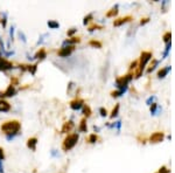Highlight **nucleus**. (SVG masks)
Instances as JSON below:
<instances>
[{
	"label": "nucleus",
	"mask_w": 175,
	"mask_h": 173,
	"mask_svg": "<svg viewBox=\"0 0 175 173\" xmlns=\"http://www.w3.org/2000/svg\"><path fill=\"white\" fill-rule=\"evenodd\" d=\"M0 130H1V132L6 135V138L8 140H12L19 133V131L21 130V123L17 121V119L6 121L1 124Z\"/></svg>",
	"instance_id": "1"
},
{
	"label": "nucleus",
	"mask_w": 175,
	"mask_h": 173,
	"mask_svg": "<svg viewBox=\"0 0 175 173\" xmlns=\"http://www.w3.org/2000/svg\"><path fill=\"white\" fill-rule=\"evenodd\" d=\"M152 53L151 52H142L141 53V55H140V58H139V62H138V67H137V71H135V74H134V77L135 78H139L141 74H142V71L145 70V67L147 62L150 61L152 58Z\"/></svg>",
	"instance_id": "2"
},
{
	"label": "nucleus",
	"mask_w": 175,
	"mask_h": 173,
	"mask_svg": "<svg viewBox=\"0 0 175 173\" xmlns=\"http://www.w3.org/2000/svg\"><path fill=\"white\" fill-rule=\"evenodd\" d=\"M78 139H80L78 133H69V135H67V137L62 142V150L64 152H68L71 149H74L76 144H77V142H78Z\"/></svg>",
	"instance_id": "3"
},
{
	"label": "nucleus",
	"mask_w": 175,
	"mask_h": 173,
	"mask_svg": "<svg viewBox=\"0 0 175 173\" xmlns=\"http://www.w3.org/2000/svg\"><path fill=\"white\" fill-rule=\"evenodd\" d=\"M133 78V74L130 73L127 75L119 76L116 78V86L119 88V90H127V84L132 81Z\"/></svg>",
	"instance_id": "4"
},
{
	"label": "nucleus",
	"mask_w": 175,
	"mask_h": 173,
	"mask_svg": "<svg viewBox=\"0 0 175 173\" xmlns=\"http://www.w3.org/2000/svg\"><path fill=\"white\" fill-rule=\"evenodd\" d=\"M14 68V64L13 62L8 61L7 58L0 56V71H7V70H11Z\"/></svg>",
	"instance_id": "5"
},
{
	"label": "nucleus",
	"mask_w": 175,
	"mask_h": 173,
	"mask_svg": "<svg viewBox=\"0 0 175 173\" xmlns=\"http://www.w3.org/2000/svg\"><path fill=\"white\" fill-rule=\"evenodd\" d=\"M15 94H17L15 86L10 84V86H7V89H6L5 91L0 92V99H4V98H6V97H13Z\"/></svg>",
	"instance_id": "6"
},
{
	"label": "nucleus",
	"mask_w": 175,
	"mask_h": 173,
	"mask_svg": "<svg viewBox=\"0 0 175 173\" xmlns=\"http://www.w3.org/2000/svg\"><path fill=\"white\" fill-rule=\"evenodd\" d=\"M75 50V46H65L62 47L60 50H57V55L61 58H68L71 55V53Z\"/></svg>",
	"instance_id": "7"
},
{
	"label": "nucleus",
	"mask_w": 175,
	"mask_h": 173,
	"mask_svg": "<svg viewBox=\"0 0 175 173\" xmlns=\"http://www.w3.org/2000/svg\"><path fill=\"white\" fill-rule=\"evenodd\" d=\"M70 108L72 110H80L83 108V105H84V99H82V98H75V99H72L71 102H70Z\"/></svg>",
	"instance_id": "8"
},
{
	"label": "nucleus",
	"mask_w": 175,
	"mask_h": 173,
	"mask_svg": "<svg viewBox=\"0 0 175 173\" xmlns=\"http://www.w3.org/2000/svg\"><path fill=\"white\" fill-rule=\"evenodd\" d=\"M163 138H165V133L158 131V132H154L151 137H150V142L153 143V144H155V143H160V142H162Z\"/></svg>",
	"instance_id": "9"
},
{
	"label": "nucleus",
	"mask_w": 175,
	"mask_h": 173,
	"mask_svg": "<svg viewBox=\"0 0 175 173\" xmlns=\"http://www.w3.org/2000/svg\"><path fill=\"white\" fill-rule=\"evenodd\" d=\"M132 19H133V18L131 17V15H126V17L118 18V19H116V20L113 21V26H115V27H119V26H122V25H124V23L130 22Z\"/></svg>",
	"instance_id": "10"
},
{
	"label": "nucleus",
	"mask_w": 175,
	"mask_h": 173,
	"mask_svg": "<svg viewBox=\"0 0 175 173\" xmlns=\"http://www.w3.org/2000/svg\"><path fill=\"white\" fill-rule=\"evenodd\" d=\"M75 127V124H74V122L72 121H68L63 123V125H62V129H61V133H68L70 132L72 129Z\"/></svg>",
	"instance_id": "11"
},
{
	"label": "nucleus",
	"mask_w": 175,
	"mask_h": 173,
	"mask_svg": "<svg viewBox=\"0 0 175 173\" xmlns=\"http://www.w3.org/2000/svg\"><path fill=\"white\" fill-rule=\"evenodd\" d=\"M78 42H81V38H78V36H72V38H70V39H67L65 41H63V45H62V47L75 46L76 43H78Z\"/></svg>",
	"instance_id": "12"
},
{
	"label": "nucleus",
	"mask_w": 175,
	"mask_h": 173,
	"mask_svg": "<svg viewBox=\"0 0 175 173\" xmlns=\"http://www.w3.org/2000/svg\"><path fill=\"white\" fill-rule=\"evenodd\" d=\"M11 111V104L6 99H0V112H8Z\"/></svg>",
	"instance_id": "13"
},
{
	"label": "nucleus",
	"mask_w": 175,
	"mask_h": 173,
	"mask_svg": "<svg viewBox=\"0 0 175 173\" xmlns=\"http://www.w3.org/2000/svg\"><path fill=\"white\" fill-rule=\"evenodd\" d=\"M46 58H47V50L45 48H40L34 55V58L39 60V61H42V60H45Z\"/></svg>",
	"instance_id": "14"
},
{
	"label": "nucleus",
	"mask_w": 175,
	"mask_h": 173,
	"mask_svg": "<svg viewBox=\"0 0 175 173\" xmlns=\"http://www.w3.org/2000/svg\"><path fill=\"white\" fill-rule=\"evenodd\" d=\"M36 145H37V138L36 137H30L27 139V147L32 151L36 150Z\"/></svg>",
	"instance_id": "15"
},
{
	"label": "nucleus",
	"mask_w": 175,
	"mask_h": 173,
	"mask_svg": "<svg viewBox=\"0 0 175 173\" xmlns=\"http://www.w3.org/2000/svg\"><path fill=\"white\" fill-rule=\"evenodd\" d=\"M78 131L80 132H87L88 131V125H87V118H82L80 122V127H78Z\"/></svg>",
	"instance_id": "16"
},
{
	"label": "nucleus",
	"mask_w": 175,
	"mask_h": 173,
	"mask_svg": "<svg viewBox=\"0 0 175 173\" xmlns=\"http://www.w3.org/2000/svg\"><path fill=\"white\" fill-rule=\"evenodd\" d=\"M82 109H83V111H82V112H83V115H84V118H88V117H90V116H91V114H92V111H91V108H90L89 105H87V104H84Z\"/></svg>",
	"instance_id": "17"
},
{
	"label": "nucleus",
	"mask_w": 175,
	"mask_h": 173,
	"mask_svg": "<svg viewBox=\"0 0 175 173\" xmlns=\"http://www.w3.org/2000/svg\"><path fill=\"white\" fill-rule=\"evenodd\" d=\"M118 6H115V7H112V8H111L110 11L107 12V13H106V18H113V17H116L117 14H118Z\"/></svg>",
	"instance_id": "18"
},
{
	"label": "nucleus",
	"mask_w": 175,
	"mask_h": 173,
	"mask_svg": "<svg viewBox=\"0 0 175 173\" xmlns=\"http://www.w3.org/2000/svg\"><path fill=\"white\" fill-rule=\"evenodd\" d=\"M170 70V67H166V68H162V69H160L158 71V77L159 78H163L165 76L168 74V71Z\"/></svg>",
	"instance_id": "19"
},
{
	"label": "nucleus",
	"mask_w": 175,
	"mask_h": 173,
	"mask_svg": "<svg viewBox=\"0 0 175 173\" xmlns=\"http://www.w3.org/2000/svg\"><path fill=\"white\" fill-rule=\"evenodd\" d=\"M99 139V137L96 135V133H91L89 137H88V139H87V142L89 143V144H95L97 140Z\"/></svg>",
	"instance_id": "20"
},
{
	"label": "nucleus",
	"mask_w": 175,
	"mask_h": 173,
	"mask_svg": "<svg viewBox=\"0 0 175 173\" xmlns=\"http://www.w3.org/2000/svg\"><path fill=\"white\" fill-rule=\"evenodd\" d=\"M157 64H158V60H152V62H151V64H150V67L146 69V73H147V74H150L151 71H153V70L155 69Z\"/></svg>",
	"instance_id": "21"
},
{
	"label": "nucleus",
	"mask_w": 175,
	"mask_h": 173,
	"mask_svg": "<svg viewBox=\"0 0 175 173\" xmlns=\"http://www.w3.org/2000/svg\"><path fill=\"white\" fill-rule=\"evenodd\" d=\"M47 25H48V27L52 29H56L60 27V23L57 22V21H55V20H49L48 22H47Z\"/></svg>",
	"instance_id": "22"
},
{
	"label": "nucleus",
	"mask_w": 175,
	"mask_h": 173,
	"mask_svg": "<svg viewBox=\"0 0 175 173\" xmlns=\"http://www.w3.org/2000/svg\"><path fill=\"white\" fill-rule=\"evenodd\" d=\"M89 46L95 47V48H102L103 43H102L100 41H97V40H90L89 41Z\"/></svg>",
	"instance_id": "23"
},
{
	"label": "nucleus",
	"mask_w": 175,
	"mask_h": 173,
	"mask_svg": "<svg viewBox=\"0 0 175 173\" xmlns=\"http://www.w3.org/2000/svg\"><path fill=\"white\" fill-rule=\"evenodd\" d=\"M32 74V75H35V73H36V70H37V63L35 64H28V69H27Z\"/></svg>",
	"instance_id": "24"
},
{
	"label": "nucleus",
	"mask_w": 175,
	"mask_h": 173,
	"mask_svg": "<svg viewBox=\"0 0 175 173\" xmlns=\"http://www.w3.org/2000/svg\"><path fill=\"white\" fill-rule=\"evenodd\" d=\"M93 19V15L90 13V14H88L87 17H84V19H83V25L84 26H87V25H89V23L91 22V20Z\"/></svg>",
	"instance_id": "25"
},
{
	"label": "nucleus",
	"mask_w": 175,
	"mask_h": 173,
	"mask_svg": "<svg viewBox=\"0 0 175 173\" xmlns=\"http://www.w3.org/2000/svg\"><path fill=\"white\" fill-rule=\"evenodd\" d=\"M102 28H103L102 26H99V25H97V23H92V25H90V26H89L88 30H89V32H93V30H96V29H102Z\"/></svg>",
	"instance_id": "26"
},
{
	"label": "nucleus",
	"mask_w": 175,
	"mask_h": 173,
	"mask_svg": "<svg viewBox=\"0 0 175 173\" xmlns=\"http://www.w3.org/2000/svg\"><path fill=\"white\" fill-rule=\"evenodd\" d=\"M118 111H119V104H116V107L113 108V110H112V112H111V115H110L111 118H115V117L118 115Z\"/></svg>",
	"instance_id": "27"
},
{
	"label": "nucleus",
	"mask_w": 175,
	"mask_h": 173,
	"mask_svg": "<svg viewBox=\"0 0 175 173\" xmlns=\"http://www.w3.org/2000/svg\"><path fill=\"white\" fill-rule=\"evenodd\" d=\"M125 91H126V90H117V91H112L111 92V96H112V97H119V96H122Z\"/></svg>",
	"instance_id": "28"
},
{
	"label": "nucleus",
	"mask_w": 175,
	"mask_h": 173,
	"mask_svg": "<svg viewBox=\"0 0 175 173\" xmlns=\"http://www.w3.org/2000/svg\"><path fill=\"white\" fill-rule=\"evenodd\" d=\"M170 38H172V33H170V32L165 33V34H163V36H162L163 41H165V42H167V43H168V42H170Z\"/></svg>",
	"instance_id": "29"
},
{
	"label": "nucleus",
	"mask_w": 175,
	"mask_h": 173,
	"mask_svg": "<svg viewBox=\"0 0 175 173\" xmlns=\"http://www.w3.org/2000/svg\"><path fill=\"white\" fill-rule=\"evenodd\" d=\"M76 32H77V28H70L68 32H67V35L68 36H70V38H72V35L75 34Z\"/></svg>",
	"instance_id": "30"
},
{
	"label": "nucleus",
	"mask_w": 175,
	"mask_h": 173,
	"mask_svg": "<svg viewBox=\"0 0 175 173\" xmlns=\"http://www.w3.org/2000/svg\"><path fill=\"white\" fill-rule=\"evenodd\" d=\"M99 114L102 117H105V116H107V110L105 109V108H100L99 109Z\"/></svg>",
	"instance_id": "31"
},
{
	"label": "nucleus",
	"mask_w": 175,
	"mask_h": 173,
	"mask_svg": "<svg viewBox=\"0 0 175 173\" xmlns=\"http://www.w3.org/2000/svg\"><path fill=\"white\" fill-rule=\"evenodd\" d=\"M137 67H138V61H133L132 63L130 64V70L137 69Z\"/></svg>",
	"instance_id": "32"
},
{
	"label": "nucleus",
	"mask_w": 175,
	"mask_h": 173,
	"mask_svg": "<svg viewBox=\"0 0 175 173\" xmlns=\"http://www.w3.org/2000/svg\"><path fill=\"white\" fill-rule=\"evenodd\" d=\"M5 159V151L2 147H0V162H2Z\"/></svg>",
	"instance_id": "33"
},
{
	"label": "nucleus",
	"mask_w": 175,
	"mask_h": 173,
	"mask_svg": "<svg viewBox=\"0 0 175 173\" xmlns=\"http://www.w3.org/2000/svg\"><path fill=\"white\" fill-rule=\"evenodd\" d=\"M157 108H158V104L157 103H152V105H151V112H152V114H155V111H157Z\"/></svg>",
	"instance_id": "34"
},
{
	"label": "nucleus",
	"mask_w": 175,
	"mask_h": 173,
	"mask_svg": "<svg viewBox=\"0 0 175 173\" xmlns=\"http://www.w3.org/2000/svg\"><path fill=\"white\" fill-rule=\"evenodd\" d=\"M157 173H169V170H167L166 166H162V167H160V170Z\"/></svg>",
	"instance_id": "35"
},
{
	"label": "nucleus",
	"mask_w": 175,
	"mask_h": 173,
	"mask_svg": "<svg viewBox=\"0 0 175 173\" xmlns=\"http://www.w3.org/2000/svg\"><path fill=\"white\" fill-rule=\"evenodd\" d=\"M6 22H7V15H6V13L4 14V17L1 19V23H2V27H6Z\"/></svg>",
	"instance_id": "36"
},
{
	"label": "nucleus",
	"mask_w": 175,
	"mask_h": 173,
	"mask_svg": "<svg viewBox=\"0 0 175 173\" xmlns=\"http://www.w3.org/2000/svg\"><path fill=\"white\" fill-rule=\"evenodd\" d=\"M148 21H150V18H144V19H141L140 25H141V26H144V25H145V23H147Z\"/></svg>",
	"instance_id": "37"
},
{
	"label": "nucleus",
	"mask_w": 175,
	"mask_h": 173,
	"mask_svg": "<svg viewBox=\"0 0 175 173\" xmlns=\"http://www.w3.org/2000/svg\"><path fill=\"white\" fill-rule=\"evenodd\" d=\"M19 35H20V38H22V41H23V42H26V38H25V35H23L22 32H19Z\"/></svg>",
	"instance_id": "38"
},
{
	"label": "nucleus",
	"mask_w": 175,
	"mask_h": 173,
	"mask_svg": "<svg viewBox=\"0 0 175 173\" xmlns=\"http://www.w3.org/2000/svg\"><path fill=\"white\" fill-rule=\"evenodd\" d=\"M10 34H11V38L13 40V34H14V27H11V30H10Z\"/></svg>",
	"instance_id": "39"
},
{
	"label": "nucleus",
	"mask_w": 175,
	"mask_h": 173,
	"mask_svg": "<svg viewBox=\"0 0 175 173\" xmlns=\"http://www.w3.org/2000/svg\"><path fill=\"white\" fill-rule=\"evenodd\" d=\"M0 173H4V165H2V162H0Z\"/></svg>",
	"instance_id": "40"
},
{
	"label": "nucleus",
	"mask_w": 175,
	"mask_h": 173,
	"mask_svg": "<svg viewBox=\"0 0 175 173\" xmlns=\"http://www.w3.org/2000/svg\"><path fill=\"white\" fill-rule=\"evenodd\" d=\"M153 99H154L153 97H150V98H148V99H147V104H151V102L153 101Z\"/></svg>",
	"instance_id": "41"
},
{
	"label": "nucleus",
	"mask_w": 175,
	"mask_h": 173,
	"mask_svg": "<svg viewBox=\"0 0 175 173\" xmlns=\"http://www.w3.org/2000/svg\"><path fill=\"white\" fill-rule=\"evenodd\" d=\"M0 53H1V48H0Z\"/></svg>",
	"instance_id": "42"
}]
</instances>
